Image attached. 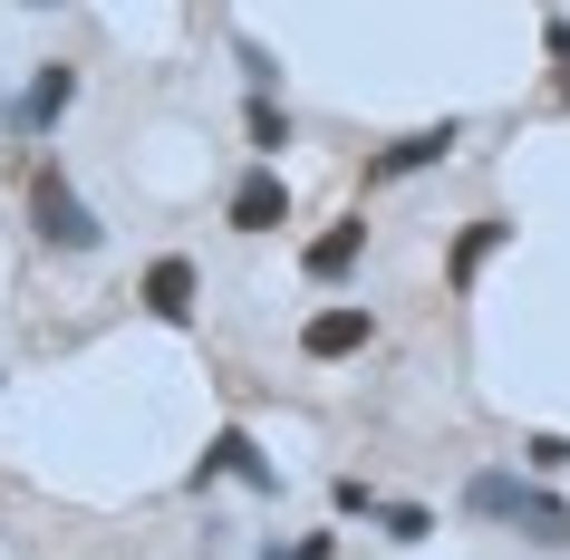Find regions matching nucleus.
I'll return each instance as SVG.
<instances>
[{"label": "nucleus", "instance_id": "10", "mask_svg": "<svg viewBox=\"0 0 570 560\" xmlns=\"http://www.w3.org/2000/svg\"><path fill=\"white\" fill-rule=\"evenodd\" d=\"M503 242H512V213H474V223L454 233V252H445V291H474L483 262H493Z\"/></svg>", "mask_w": 570, "mask_h": 560}, {"label": "nucleus", "instance_id": "12", "mask_svg": "<svg viewBox=\"0 0 570 560\" xmlns=\"http://www.w3.org/2000/svg\"><path fill=\"white\" fill-rule=\"evenodd\" d=\"M367 522L387 531V541H406V551H416L425 531H435V512H425V502H377V512H367Z\"/></svg>", "mask_w": 570, "mask_h": 560}, {"label": "nucleus", "instance_id": "6", "mask_svg": "<svg viewBox=\"0 0 570 560\" xmlns=\"http://www.w3.org/2000/svg\"><path fill=\"white\" fill-rule=\"evenodd\" d=\"M367 348H377V310H348V299H338V310H309L301 320L309 367H338V357H367Z\"/></svg>", "mask_w": 570, "mask_h": 560}, {"label": "nucleus", "instance_id": "19", "mask_svg": "<svg viewBox=\"0 0 570 560\" xmlns=\"http://www.w3.org/2000/svg\"><path fill=\"white\" fill-rule=\"evenodd\" d=\"M0 377H10V367H0Z\"/></svg>", "mask_w": 570, "mask_h": 560}, {"label": "nucleus", "instance_id": "15", "mask_svg": "<svg viewBox=\"0 0 570 560\" xmlns=\"http://www.w3.org/2000/svg\"><path fill=\"white\" fill-rule=\"evenodd\" d=\"M330 512H338V522H358V512H377V493H367L358 473H338V483H330Z\"/></svg>", "mask_w": 570, "mask_h": 560}, {"label": "nucleus", "instance_id": "17", "mask_svg": "<svg viewBox=\"0 0 570 560\" xmlns=\"http://www.w3.org/2000/svg\"><path fill=\"white\" fill-rule=\"evenodd\" d=\"M541 49H551V59L570 68V20H551V30H541Z\"/></svg>", "mask_w": 570, "mask_h": 560}, {"label": "nucleus", "instance_id": "18", "mask_svg": "<svg viewBox=\"0 0 570 560\" xmlns=\"http://www.w3.org/2000/svg\"><path fill=\"white\" fill-rule=\"evenodd\" d=\"M20 10H59V0H20Z\"/></svg>", "mask_w": 570, "mask_h": 560}, {"label": "nucleus", "instance_id": "2", "mask_svg": "<svg viewBox=\"0 0 570 560\" xmlns=\"http://www.w3.org/2000/svg\"><path fill=\"white\" fill-rule=\"evenodd\" d=\"M30 233L49 242V252H68V262H88V252H107V223L88 213V194L59 175V165H39L30 175Z\"/></svg>", "mask_w": 570, "mask_h": 560}, {"label": "nucleus", "instance_id": "8", "mask_svg": "<svg viewBox=\"0 0 570 560\" xmlns=\"http://www.w3.org/2000/svg\"><path fill=\"white\" fill-rule=\"evenodd\" d=\"M194 291H204V271L184 262V252H155V262L136 271V299H146V310H155L165 328H184V320H194Z\"/></svg>", "mask_w": 570, "mask_h": 560}, {"label": "nucleus", "instance_id": "11", "mask_svg": "<svg viewBox=\"0 0 570 560\" xmlns=\"http://www.w3.org/2000/svg\"><path fill=\"white\" fill-rule=\"evenodd\" d=\"M242 146L262 155H291V107H281V97H242Z\"/></svg>", "mask_w": 570, "mask_h": 560}, {"label": "nucleus", "instance_id": "13", "mask_svg": "<svg viewBox=\"0 0 570 560\" xmlns=\"http://www.w3.org/2000/svg\"><path fill=\"white\" fill-rule=\"evenodd\" d=\"M233 59H242V88H252V97H281V59H271L262 39H242Z\"/></svg>", "mask_w": 570, "mask_h": 560}, {"label": "nucleus", "instance_id": "14", "mask_svg": "<svg viewBox=\"0 0 570 560\" xmlns=\"http://www.w3.org/2000/svg\"><path fill=\"white\" fill-rule=\"evenodd\" d=\"M522 473H570V435H551V425L522 435Z\"/></svg>", "mask_w": 570, "mask_h": 560}, {"label": "nucleus", "instance_id": "5", "mask_svg": "<svg viewBox=\"0 0 570 560\" xmlns=\"http://www.w3.org/2000/svg\"><path fill=\"white\" fill-rule=\"evenodd\" d=\"M213 483H252V493H281V464H271L262 444H252V425H213L204 464H194V493H213Z\"/></svg>", "mask_w": 570, "mask_h": 560}, {"label": "nucleus", "instance_id": "3", "mask_svg": "<svg viewBox=\"0 0 570 560\" xmlns=\"http://www.w3.org/2000/svg\"><path fill=\"white\" fill-rule=\"evenodd\" d=\"M454 146H464V117H435V126H406V136H387V146L367 155V194H377V184H416V175H435Z\"/></svg>", "mask_w": 570, "mask_h": 560}, {"label": "nucleus", "instance_id": "7", "mask_svg": "<svg viewBox=\"0 0 570 560\" xmlns=\"http://www.w3.org/2000/svg\"><path fill=\"white\" fill-rule=\"evenodd\" d=\"M367 262V213H338L330 233H309V252H301V281L309 291H338L348 271Z\"/></svg>", "mask_w": 570, "mask_h": 560}, {"label": "nucleus", "instance_id": "1", "mask_svg": "<svg viewBox=\"0 0 570 560\" xmlns=\"http://www.w3.org/2000/svg\"><path fill=\"white\" fill-rule=\"evenodd\" d=\"M464 512L493 531H522V541H541V551H570V502L541 483V473L522 464H483L474 483H464Z\"/></svg>", "mask_w": 570, "mask_h": 560}, {"label": "nucleus", "instance_id": "16", "mask_svg": "<svg viewBox=\"0 0 570 560\" xmlns=\"http://www.w3.org/2000/svg\"><path fill=\"white\" fill-rule=\"evenodd\" d=\"M252 560H330V531H301V541H262Z\"/></svg>", "mask_w": 570, "mask_h": 560}, {"label": "nucleus", "instance_id": "9", "mask_svg": "<svg viewBox=\"0 0 570 560\" xmlns=\"http://www.w3.org/2000/svg\"><path fill=\"white\" fill-rule=\"evenodd\" d=\"M281 223H291V175L281 165H252L233 184V233H281Z\"/></svg>", "mask_w": 570, "mask_h": 560}, {"label": "nucleus", "instance_id": "4", "mask_svg": "<svg viewBox=\"0 0 570 560\" xmlns=\"http://www.w3.org/2000/svg\"><path fill=\"white\" fill-rule=\"evenodd\" d=\"M78 88H88V78H78L68 59H39V68H30V88L0 107V126H10V136H59V117L78 107Z\"/></svg>", "mask_w": 570, "mask_h": 560}]
</instances>
